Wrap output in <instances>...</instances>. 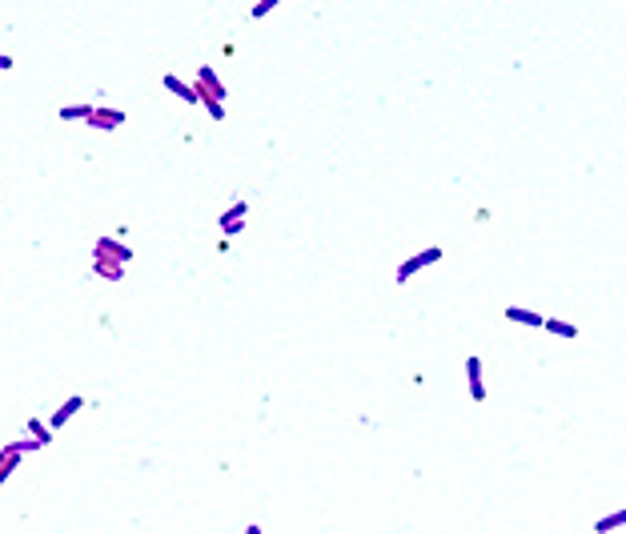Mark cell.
<instances>
[{"mask_svg":"<svg viewBox=\"0 0 626 534\" xmlns=\"http://www.w3.org/2000/svg\"><path fill=\"white\" fill-rule=\"evenodd\" d=\"M9 68H12V56H4V53H0V77H4Z\"/></svg>","mask_w":626,"mask_h":534,"instance_id":"cell-17","label":"cell"},{"mask_svg":"<svg viewBox=\"0 0 626 534\" xmlns=\"http://www.w3.org/2000/svg\"><path fill=\"white\" fill-rule=\"evenodd\" d=\"M193 89H197V97H201L205 112H209L213 121H225V105H221V100H225V85H221V77H217V68H213V65L197 68Z\"/></svg>","mask_w":626,"mask_h":534,"instance_id":"cell-1","label":"cell"},{"mask_svg":"<svg viewBox=\"0 0 626 534\" xmlns=\"http://www.w3.org/2000/svg\"><path fill=\"white\" fill-rule=\"evenodd\" d=\"M92 257H109V261H133V249L121 241V234H105V237H97L92 241Z\"/></svg>","mask_w":626,"mask_h":534,"instance_id":"cell-4","label":"cell"},{"mask_svg":"<svg viewBox=\"0 0 626 534\" xmlns=\"http://www.w3.org/2000/svg\"><path fill=\"white\" fill-rule=\"evenodd\" d=\"M542 330H546V334H554V337H578V325H571V322H562V318H546V322H542Z\"/></svg>","mask_w":626,"mask_h":534,"instance_id":"cell-14","label":"cell"},{"mask_svg":"<svg viewBox=\"0 0 626 534\" xmlns=\"http://www.w3.org/2000/svg\"><path fill=\"white\" fill-rule=\"evenodd\" d=\"M129 121V117H124V109H112V105H97V109H92V117L85 125H89V129H97V133H117V129H121V125Z\"/></svg>","mask_w":626,"mask_h":534,"instance_id":"cell-5","label":"cell"},{"mask_svg":"<svg viewBox=\"0 0 626 534\" xmlns=\"http://www.w3.org/2000/svg\"><path fill=\"white\" fill-rule=\"evenodd\" d=\"M466 386H469V398L474 402H486V378H482V357L478 354L466 357Z\"/></svg>","mask_w":626,"mask_h":534,"instance_id":"cell-6","label":"cell"},{"mask_svg":"<svg viewBox=\"0 0 626 534\" xmlns=\"http://www.w3.org/2000/svg\"><path fill=\"white\" fill-rule=\"evenodd\" d=\"M80 410H85V398H80V394H73V398H65V402H60V406L53 410L48 426H53V430H60V426H68V422H73V418H77Z\"/></svg>","mask_w":626,"mask_h":534,"instance_id":"cell-7","label":"cell"},{"mask_svg":"<svg viewBox=\"0 0 626 534\" xmlns=\"http://www.w3.org/2000/svg\"><path fill=\"white\" fill-rule=\"evenodd\" d=\"M92 109H97V100H77V105H60V121H89Z\"/></svg>","mask_w":626,"mask_h":534,"instance_id":"cell-11","label":"cell"},{"mask_svg":"<svg viewBox=\"0 0 626 534\" xmlns=\"http://www.w3.org/2000/svg\"><path fill=\"white\" fill-rule=\"evenodd\" d=\"M161 85H165V93H173V97H181L185 105H201V97H197V89H193L189 80H181L177 73H165L161 77Z\"/></svg>","mask_w":626,"mask_h":534,"instance_id":"cell-8","label":"cell"},{"mask_svg":"<svg viewBox=\"0 0 626 534\" xmlns=\"http://www.w3.org/2000/svg\"><path fill=\"white\" fill-rule=\"evenodd\" d=\"M434 261H442V245H430V249H422V253H410L402 261V266H398V273H393V281H398V286H405V281L414 278V273H422L425 266H434Z\"/></svg>","mask_w":626,"mask_h":534,"instance_id":"cell-2","label":"cell"},{"mask_svg":"<svg viewBox=\"0 0 626 534\" xmlns=\"http://www.w3.org/2000/svg\"><path fill=\"white\" fill-rule=\"evenodd\" d=\"M89 269L97 273V278H105V281H124V266L121 261H109V257H92Z\"/></svg>","mask_w":626,"mask_h":534,"instance_id":"cell-10","label":"cell"},{"mask_svg":"<svg viewBox=\"0 0 626 534\" xmlns=\"http://www.w3.org/2000/svg\"><path fill=\"white\" fill-rule=\"evenodd\" d=\"M24 434H33L41 446H48V442H53V434H56V430L48 426V418H28V422H24Z\"/></svg>","mask_w":626,"mask_h":534,"instance_id":"cell-12","label":"cell"},{"mask_svg":"<svg viewBox=\"0 0 626 534\" xmlns=\"http://www.w3.org/2000/svg\"><path fill=\"white\" fill-rule=\"evenodd\" d=\"M281 0H258V4H253V9H249V21H261V16H269V12L277 9Z\"/></svg>","mask_w":626,"mask_h":534,"instance_id":"cell-16","label":"cell"},{"mask_svg":"<svg viewBox=\"0 0 626 534\" xmlns=\"http://www.w3.org/2000/svg\"><path fill=\"white\" fill-rule=\"evenodd\" d=\"M245 221H249V201L241 197V201H233V205L217 217V229H221V237L229 241V237H237L241 229H245Z\"/></svg>","mask_w":626,"mask_h":534,"instance_id":"cell-3","label":"cell"},{"mask_svg":"<svg viewBox=\"0 0 626 534\" xmlns=\"http://www.w3.org/2000/svg\"><path fill=\"white\" fill-rule=\"evenodd\" d=\"M622 526H626V506L615 511V514H606V518H598V523H594V534H610V530H622Z\"/></svg>","mask_w":626,"mask_h":534,"instance_id":"cell-15","label":"cell"},{"mask_svg":"<svg viewBox=\"0 0 626 534\" xmlns=\"http://www.w3.org/2000/svg\"><path fill=\"white\" fill-rule=\"evenodd\" d=\"M21 458H24V454H16V450H9V446L0 450V486H4V482H9L12 474H16V466H21Z\"/></svg>","mask_w":626,"mask_h":534,"instance_id":"cell-13","label":"cell"},{"mask_svg":"<svg viewBox=\"0 0 626 534\" xmlns=\"http://www.w3.org/2000/svg\"><path fill=\"white\" fill-rule=\"evenodd\" d=\"M506 322H514V325H526V330H542V313H534V310H526V305H506Z\"/></svg>","mask_w":626,"mask_h":534,"instance_id":"cell-9","label":"cell"}]
</instances>
